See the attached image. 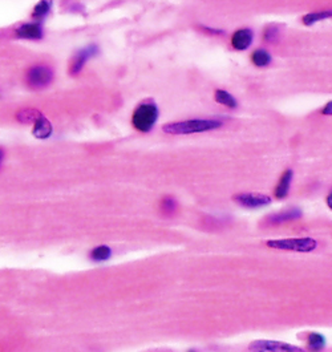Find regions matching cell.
Here are the masks:
<instances>
[{
    "label": "cell",
    "instance_id": "cell-12",
    "mask_svg": "<svg viewBox=\"0 0 332 352\" xmlns=\"http://www.w3.org/2000/svg\"><path fill=\"white\" fill-rule=\"evenodd\" d=\"M33 136L36 138H40V140H44V138H48L52 135V125L48 120L45 119L44 116H42L38 121L33 124Z\"/></svg>",
    "mask_w": 332,
    "mask_h": 352
},
{
    "label": "cell",
    "instance_id": "cell-17",
    "mask_svg": "<svg viewBox=\"0 0 332 352\" xmlns=\"http://www.w3.org/2000/svg\"><path fill=\"white\" fill-rule=\"evenodd\" d=\"M332 12L331 11H323V12H316V13H308V15H304L303 16V23L306 26H311L313 23L320 22V20L328 19L331 17Z\"/></svg>",
    "mask_w": 332,
    "mask_h": 352
},
{
    "label": "cell",
    "instance_id": "cell-5",
    "mask_svg": "<svg viewBox=\"0 0 332 352\" xmlns=\"http://www.w3.org/2000/svg\"><path fill=\"white\" fill-rule=\"evenodd\" d=\"M251 352H306L300 347L275 340H255L249 346Z\"/></svg>",
    "mask_w": 332,
    "mask_h": 352
},
{
    "label": "cell",
    "instance_id": "cell-3",
    "mask_svg": "<svg viewBox=\"0 0 332 352\" xmlns=\"http://www.w3.org/2000/svg\"><path fill=\"white\" fill-rule=\"evenodd\" d=\"M267 246L271 249L288 250L297 253H310L316 249L318 242L312 238H288V239L268 240Z\"/></svg>",
    "mask_w": 332,
    "mask_h": 352
},
{
    "label": "cell",
    "instance_id": "cell-22",
    "mask_svg": "<svg viewBox=\"0 0 332 352\" xmlns=\"http://www.w3.org/2000/svg\"><path fill=\"white\" fill-rule=\"evenodd\" d=\"M332 113V103L329 101V103H327L326 104V106L323 108V115H326V116H329Z\"/></svg>",
    "mask_w": 332,
    "mask_h": 352
},
{
    "label": "cell",
    "instance_id": "cell-14",
    "mask_svg": "<svg viewBox=\"0 0 332 352\" xmlns=\"http://www.w3.org/2000/svg\"><path fill=\"white\" fill-rule=\"evenodd\" d=\"M214 99L217 103L222 104V105L227 106V108H236V105H238L236 100L231 96L230 93L226 92V90H222V89L215 90Z\"/></svg>",
    "mask_w": 332,
    "mask_h": 352
},
{
    "label": "cell",
    "instance_id": "cell-4",
    "mask_svg": "<svg viewBox=\"0 0 332 352\" xmlns=\"http://www.w3.org/2000/svg\"><path fill=\"white\" fill-rule=\"evenodd\" d=\"M53 80V70L47 65H36L27 72V83L33 89L48 87Z\"/></svg>",
    "mask_w": 332,
    "mask_h": 352
},
{
    "label": "cell",
    "instance_id": "cell-9",
    "mask_svg": "<svg viewBox=\"0 0 332 352\" xmlns=\"http://www.w3.org/2000/svg\"><path fill=\"white\" fill-rule=\"evenodd\" d=\"M252 38H254V33H252L251 29H238L233 35V39H231V45L238 51H245V49L249 48L250 44L252 43Z\"/></svg>",
    "mask_w": 332,
    "mask_h": 352
},
{
    "label": "cell",
    "instance_id": "cell-13",
    "mask_svg": "<svg viewBox=\"0 0 332 352\" xmlns=\"http://www.w3.org/2000/svg\"><path fill=\"white\" fill-rule=\"evenodd\" d=\"M42 116L43 113L39 112L38 109L24 108L16 113V119L17 121H20L22 124H35Z\"/></svg>",
    "mask_w": 332,
    "mask_h": 352
},
{
    "label": "cell",
    "instance_id": "cell-8",
    "mask_svg": "<svg viewBox=\"0 0 332 352\" xmlns=\"http://www.w3.org/2000/svg\"><path fill=\"white\" fill-rule=\"evenodd\" d=\"M300 217H302V211L299 209H288V210L268 215L263 221H265L266 226H274V225H281L284 224V222L297 221Z\"/></svg>",
    "mask_w": 332,
    "mask_h": 352
},
{
    "label": "cell",
    "instance_id": "cell-1",
    "mask_svg": "<svg viewBox=\"0 0 332 352\" xmlns=\"http://www.w3.org/2000/svg\"><path fill=\"white\" fill-rule=\"evenodd\" d=\"M222 122L218 120H188L163 125L162 131L168 135H192L219 128Z\"/></svg>",
    "mask_w": 332,
    "mask_h": 352
},
{
    "label": "cell",
    "instance_id": "cell-20",
    "mask_svg": "<svg viewBox=\"0 0 332 352\" xmlns=\"http://www.w3.org/2000/svg\"><path fill=\"white\" fill-rule=\"evenodd\" d=\"M49 10H51V4H49V2H40V3H39L38 6L35 7L32 16L33 17H44L45 15L49 12Z\"/></svg>",
    "mask_w": 332,
    "mask_h": 352
},
{
    "label": "cell",
    "instance_id": "cell-6",
    "mask_svg": "<svg viewBox=\"0 0 332 352\" xmlns=\"http://www.w3.org/2000/svg\"><path fill=\"white\" fill-rule=\"evenodd\" d=\"M234 201L243 208L256 209L268 205L271 202V198L261 193H239V194L234 195Z\"/></svg>",
    "mask_w": 332,
    "mask_h": 352
},
{
    "label": "cell",
    "instance_id": "cell-24",
    "mask_svg": "<svg viewBox=\"0 0 332 352\" xmlns=\"http://www.w3.org/2000/svg\"><path fill=\"white\" fill-rule=\"evenodd\" d=\"M327 203H328V206L331 208V194H329L328 198H327Z\"/></svg>",
    "mask_w": 332,
    "mask_h": 352
},
{
    "label": "cell",
    "instance_id": "cell-23",
    "mask_svg": "<svg viewBox=\"0 0 332 352\" xmlns=\"http://www.w3.org/2000/svg\"><path fill=\"white\" fill-rule=\"evenodd\" d=\"M3 160H4V152H3V149H0V166H2Z\"/></svg>",
    "mask_w": 332,
    "mask_h": 352
},
{
    "label": "cell",
    "instance_id": "cell-19",
    "mask_svg": "<svg viewBox=\"0 0 332 352\" xmlns=\"http://www.w3.org/2000/svg\"><path fill=\"white\" fill-rule=\"evenodd\" d=\"M177 209V202L176 199L173 198V197H165V198L162 199V202H161V210L165 213V214H172V213H174Z\"/></svg>",
    "mask_w": 332,
    "mask_h": 352
},
{
    "label": "cell",
    "instance_id": "cell-16",
    "mask_svg": "<svg viewBox=\"0 0 332 352\" xmlns=\"http://www.w3.org/2000/svg\"><path fill=\"white\" fill-rule=\"evenodd\" d=\"M110 255H112V250L109 249L108 246H99L90 253V258H92L93 261H97V262H102V261L109 260Z\"/></svg>",
    "mask_w": 332,
    "mask_h": 352
},
{
    "label": "cell",
    "instance_id": "cell-2",
    "mask_svg": "<svg viewBox=\"0 0 332 352\" xmlns=\"http://www.w3.org/2000/svg\"><path fill=\"white\" fill-rule=\"evenodd\" d=\"M158 119V108L153 103H142L134 109L132 124L137 131L149 132Z\"/></svg>",
    "mask_w": 332,
    "mask_h": 352
},
{
    "label": "cell",
    "instance_id": "cell-11",
    "mask_svg": "<svg viewBox=\"0 0 332 352\" xmlns=\"http://www.w3.org/2000/svg\"><path fill=\"white\" fill-rule=\"evenodd\" d=\"M291 179H292V170L288 169L286 170L283 174H282L281 179H279V183L275 188V197L279 199L286 198L290 192V185Z\"/></svg>",
    "mask_w": 332,
    "mask_h": 352
},
{
    "label": "cell",
    "instance_id": "cell-21",
    "mask_svg": "<svg viewBox=\"0 0 332 352\" xmlns=\"http://www.w3.org/2000/svg\"><path fill=\"white\" fill-rule=\"evenodd\" d=\"M265 39L270 43H275L279 40V29L276 27H268L265 31Z\"/></svg>",
    "mask_w": 332,
    "mask_h": 352
},
{
    "label": "cell",
    "instance_id": "cell-18",
    "mask_svg": "<svg viewBox=\"0 0 332 352\" xmlns=\"http://www.w3.org/2000/svg\"><path fill=\"white\" fill-rule=\"evenodd\" d=\"M326 342H324V338L319 334H310L308 335V347H310L312 351H320V349L324 347Z\"/></svg>",
    "mask_w": 332,
    "mask_h": 352
},
{
    "label": "cell",
    "instance_id": "cell-10",
    "mask_svg": "<svg viewBox=\"0 0 332 352\" xmlns=\"http://www.w3.org/2000/svg\"><path fill=\"white\" fill-rule=\"evenodd\" d=\"M16 35L22 39H29V40H39L43 38V29L38 23H28L23 24L20 28H17Z\"/></svg>",
    "mask_w": 332,
    "mask_h": 352
},
{
    "label": "cell",
    "instance_id": "cell-7",
    "mask_svg": "<svg viewBox=\"0 0 332 352\" xmlns=\"http://www.w3.org/2000/svg\"><path fill=\"white\" fill-rule=\"evenodd\" d=\"M97 52H99L97 45H89V47H86V48L77 52V53L75 54V58L72 59V63H70V68H69L70 75L80 73L83 67L85 65L86 60H88L89 58H92V56H95Z\"/></svg>",
    "mask_w": 332,
    "mask_h": 352
},
{
    "label": "cell",
    "instance_id": "cell-15",
    "mask_svg": "<svg viewBox=\"0 0 332 352\" xmlns=\"http://www.w3.org/2000/svg\"><path fill=\"white\" fill-rule=\"evenodd\" d=\"M252 63L256 65V67H266V65L270 64L271 61V54L268 53L265 49H256L251 56Z\"/></svg>",
    "mask_w": 332,
    "mask_h": 352
}]
</instances>
